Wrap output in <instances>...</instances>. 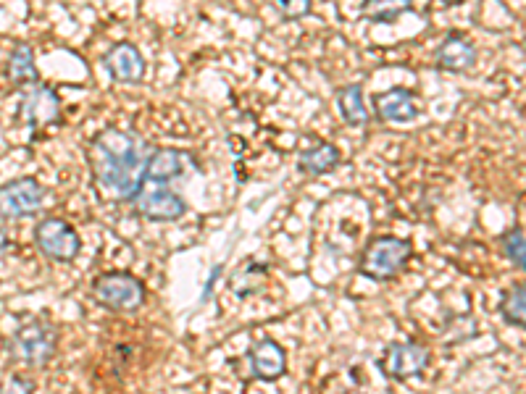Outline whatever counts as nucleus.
Returning <instances> with one entry per match:
<instances>
[{
  "label": "nucleus",
  "mask_w": 526,
  "mask_h": 394,
  "mask_svg": "<svg viewBox=\"0 0 526 394\" xmlns=\"http://www.w3.org/2000/svg\"><path fill=\"white\" fill-rule=\"evenodd\" d=\"M135 208L143 219L158 221V224L179 221L187 213V203L182 200V195L171 187H158V184H145L143 192L137 195Z\"/></svg>",
  "instance_id": "obj_8"
},
{
  "label": "nucleus",
  "mask_w": 526,
  "mask_h": 394,
  "mask_svg": "<svg viewBox=\"0 0 526 394\" xmlns=\"http://www.w3.org/2000/svg\"><path fill=\"white\" fill-rule=\"evenodd\" d=\"M8 82L14 87H35L40 85V71L35 66V50L32 45L19 43L14 45L11 56H8Z\"/></svg>",
  "instance_id": "obj_15"
},
{
  "label": "nucleus",
  "mask_w": 526,
  "mask_h": 394,
  "mask_svg": "<svg viewBox=\"0 0 526 394\" xmlns=\"http://www.w3.org/2000/svg\"><path fill=\"white\" fill-rule=\"evenodd\" d=\"M24 124L29 129L58 127L61 124V98L48 85H35L24 92L22 106H19Z\"/></svg>",
  "instance_id": "obj_9"
},
{
  "label": "nucleus",
  "mask_w": 526,
  "mask_h": 394,
  "mask_svg": "<svg viewBox=\"0 0 526 394\" xmlns=\"http://www.w3.org/2000/svg\"><path fill=\"white\" fill-rule=\"evenodd\" d=\"M187 169H190L187 153L177 148H153L148 166H145V184L169 187V184L185 179Z\"/></svg>",
  "instance_id": "obj_12"
},
{
  "label": "nucleus",
  "mask_w": 526,
  "mask_h": 394,
  "mask_svg": "<svg viewBox=\"0 0 526 394\" xmlns=\"http://www.w3.org/2000/svg\"><path fill=\"white\" fill-rule=\"evenodd\" d=\"M0 394H35V384L19 376V373H11L0 381Z\"/></svg>",
  "instance_id": "obj_23"
},
{
  "label": "nucleus",
  "mask_w": 526,
  "mask_h": 394,
  "mask_svg": "<svg viewBox=\"0 0 526 394\" xmlns=\"http://www.w3.org/2000/svg\"><path fill=\"white\" fill-rule=\"evenodd\" d=\"M58 350V329L45 318H29L11 334L8 352L22 366L43 368L48 366Z\"/></svg>",
  "instance_id": "obj_3"
},
{
  "label": "nucleus",
  "mask_w": 526,
  "mask_h": 394,
  "mask_svg": "<svg viewBox=\"0 0 526 394\" xmlns=\"http://www.w3.org/2000/svg\"><path fill=\"white\" fill-rule=\"evenodd\" d=\"M411 255V240L382 234V237H374V240H369V245L363 247L358 271H361V276L371 279V282H390V279H395L406 268Z\"/></svg>",
  "instance_id": "obj_2"
},
{
  "label": "nucleus",
  "mask_w": 526,
  "mask_h": 394,
  "mask_svg": "<svg viewBox=\"0 0 526 394\" xmlns=\"http://www.w3.org/2000/svg\"><path fill=\"white\" fill-rule=\"evenodd\" d=\"M266 274H269V266L258 261H248L242 268H237L235 276L229 279V287L237 297H250L258 295L266 282Z\"/></svg>",
  "instance_id": "obj_18"
},
{
  "label": "nucleus",
  "mask_w": 526,
  "mask_h": 394,
  "mask_svg": "<svg viewBox=\"0 0 526 394\" xmlns=\"http://www.w3.org/2000/svg\"><path fill=\"white\" fill-rule=\"evenodd\" d=\"M500 245H503L505 258L519 268V271H526V237L521 229H511L500 237Z\"/></svg>",
  "instance_id": "obj_21"
},
{
  "label": "nucleus",
  "mask_w": 526,
  "mask_h": 394,
  "mask_svg": "<svg viewBox=\"0 0 526 394\" xmlns=\"http://www.w3.org/2000/svg\"><path fill=\"white\" fill-rule=\"evenodd\" d=\"M429 360V350L419 342H392L387 350H384V358L379 360V368L387 379L392 381H408L416 379L421 373L427 371Z\"/></svg>",
  "instance_id": "obj_7"
},
{
  "label": "nucleus",
  "mask_w": 526,
  "mask_h": 394,
  "mask_svg": "<svg viewBox=\"0 0 526 394\" xmlns=\"http://www.w3.org/2000/svg\"><path fill=\"white\" fill-rule=\"evenodd\" d=\"M340 161H342V155L335 145H329V142H319V145H313V148L300 150L298 169L303 171V174L324 176V174H332V171L340 166Z\"/></svg>",
  "instance_id": "obj_16"
},
{
  "label": "nucleus",
  "mask_w": 526,
  "mask_h": 394,
  "mask_svg": "<svg viewBox=\"0 0 526 394\" xmlns=\"http://www.w3.org/2000/svg\"><path fill=\"white\" fill-rule=\"evenodd\" d=\"M221 274H224V263H216V266L211 268V274H208V282H206V287H203L200 303H208V300H211V295H214V287H216V282H219Z\"/></svg>",
  "instance_id": "obj_24"
},
{
  "label": "nucleus",
  "mask_w": 526,
  "mask_h": 394,
  "mask_svg": "<svg viewBox=\"0 0 526 394\" xmlns=\"http://www.w3.org/2000/svg\"><path fill=\"white\" fill-rule=\"evenodd\" d=\"M93 295L95 303L111 313H135L145 305L148 289L127 271H108L93 282Z\"/></svg>",
  "instance_id": "obj_4"
},
{
  "label": "nucleus",
  "mask_w": 526,
  "mask_h": 394,
  "mask_svg": "<svg viewBox=\"0 0 526 394\" xmlns=\"http://www.w3.org/2000/svg\"><path fill=\"white\" fill-rule=\"evenodd\" d=\"M371 103H374L377 119L384 121V124H411L419 116L416 98L408 87H392V90L377 92Z\"/></svg>",
  "instance_id": "obj_14"
},
{
  "label": "nucleus",
  "mask_w": 526,
  "mask_h": 394,
  "mask_svg": "<svg viewBox=\"0 0 526 394\" xmlns=\"http://www.w3.org/2000/svg\"><path fill=\"white\" fill-rule=\"evenodd\" d=\"M500 316L511 326L526 331V284H513L500 300Z\"/></svg>",
  "instance_id": "obj_19"
},
{
  "label": "nucleus",
  "mask_w": 526,
  "mask_h": 394,
  "mask_svg": "<svg viewBox=\"0 0 526 394\" xmlns=\"http://www.w3.org/2000/svg\"><path fill=\"white\" fill-rule=\"evenodd\" d=\"M37 250L56 263H72L82 253V237L69 221L48 216L35 226Z\"/></svg>",
  "instance_id": "obj_5"
},
{
  "label": "nucleus",
  "mask_w": 526,
  "mask_h": 394,
  "mask_svg": "<svg viewBox=\"0 0 526 394\" xmlns=\"http://www.w3.org/2000/svg\"><path fill=\"white\" fill-rule=\"evenodd\" d=\"M45 190L32 176H19L0 184V219L22 221L43 211Z\"/></svg>",
  "instance_id": "obj_6"
},
{
  "label": "nucleus",
  "mask_w": 526,
  "mask_h": 394,
  "mask_svg": "<svg viewBox=\"0 0 526 394\" xmlns=\"http://www.w3.org/2000/svg\"><path fill=\"white\" fill-rule=\"evenodd\" d=\"M250 376L256 381H279L287 373V352L285 347L274 342V339H258L248 350Z\"/></svg>",
  "instance_id": "obj_10"
},
{
  "label": "nucleus",
  "mask_w": 526,
  "mask_h": 394,
  "mask_svg": "<svg viewBox=\"0 0 526 394\" xmlns=\"http://www.w3.org/2000/svg\"><path fill=\"white\" fill-rule=\"evenodd\" d=\"M274 8H277L279 14L285 16V19H290V22H295V19H303V16L311 14V3H308V0H277Z\"/></svg>",
  "instance_id": "obj_22"
},
{
  "label": "nucleus",
  "mask_w": 526,
  "mask_h": 394,
  "mask_svg": "<svg viewBox=\"0 0 526 394\" xmlns=\"http://www.w3.org/2000/svg\"><path fill=\"white\" fill-rule=\"evenodd\" d=\"M434 64L442 71L463 74L477 64V45L471 43L469 35H463V32H448L434 48Z\"/></svg>",
  "instance_id": "obj_13"
},
{
  "label": "nucleus",
  "mask_w": 526,
  "mask_h": 394,
  "mask_svg": "<svg viewBox=\"0 0 526 394\" xmlns=\"http://www.w3.org/2000/svg\"><path fill=\"white\" fill-rule=\"evenodd\" d=\"M337 108H340L342 121L348 127H366L369 124V108L363 103V87L361 85H348L337 92Z\"/></svg>",
  "instance_id": "obj_17"
},
{
  "label": "nucleus",
  "mask_w": 526,
  "mask_h": 394,
  "mask_svg": "<svg viewBox=\"0 0 526 394\" xmlns=\"http://www.w3.org/2000/svg\"><path fill=\"white\" fill-rule=\"evenodd\" d=\"M153 153L148 142L127 129H100L90 142V166L98 190L116 203H135L145 187V166Z\"/></svg>",
  "instance_id": "obj_1"
},
{
  "label": "nucleus",
  "mask_w": 526,
  "mask_h": 394,
  "mask_svg": "<svg viewBox=\"0 0 526 394\" xmlns=\"http://www.w3.org/2000/svg\"><path fill=\"white\" fill-rule=\"evenodd\" d=\"M103 66H106L108 77L121 85H140L148 71L143 53L132 43H116L114 48H108Z\"/></svg>",
  "instance_id": "obj_11"
},
{
  "label": "nucleus",
  "mask_w": 526,
  "mask_h": 394,
  "mask_svg": "<svg viewBox=\"0 0 526 394\" xmlns=\"http://www.w3.org/2000/svg\"><path fill=\"white\" fill-rule=\"evenodd\" d=\"M0 56H3V53H0Z\"/></svg>",
  "instance_id": "obj_25"
},
{
  "label": "nucleus",
  "mask_w": 526,
  "mask_h": 394,
  "mask_svg": "<svg viewBox=\"0 0 526 394\" xmlns=\"http://www.w3.org/2000/svg\"><path fill=\"white\" fill-rule=\"evenodd\" d=\"M408 11H411V3H408V0H395V3L371 0V3H363V16L374 24H392L395 19L408 14Z\"/></svg>",
  "instance_id": "obj_20"
}]
</instances>
